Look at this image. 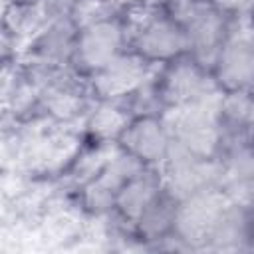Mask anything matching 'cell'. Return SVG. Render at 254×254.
<instances>
[{"label": "cell", "instance_id": "cell-20", "mask_svg": "<svg viewBox=\"0 0 254 254\" xmlns=\"http://www.w3.org/2000/svg\"><path fill=\"white\" fill-rule=\"evenodd\" d=\"M107 2H111V4H115V6H119V8H125V6H129V4H133L135 0H107Z\"/></svg>", "mask_w": 254, "mask_h": 254}, {"label": "cell", "instance_id": "cell-9", "mask_svg": "<svg viewBox=\"0 0 254 254\" xmlns=\"http://www.w3.org/2000/svg\"><path fill=\"white\" fill-rule=\"evenodd\" d=\"M171 131L163 115H135L121 137L117 147L133 155L145 167L159 169L171 149Z\"/></svg>", "mask_w": 254, "mask_h": 254}, {"label": "cell", "instance_id": "cell-3", "mask_svg": "<svg viewBox=\"0 0 254 254\" xmlns=\"http://www.w3.org/2000/svg\"><path fill=\"white\" fill-rule=\"evenodd\" d=\"M155 87L165 111L190 105L220 93L210 69L189 54H183L173 62L159 65L155 71Z\"/></svg>", "mask_w": 254, "mask_h": 254}, {"label": "cell", "instance_id": "cell-12", "mask_svg": "<svg viewBox=\"0 0 254 254\" xmlns=\"http://www.w3.org/2000/svg\"><path fill=\"white\" fill-rule=\"evenodd\" d=\"M204 250H212V252L254 250V204L230 198V202L216 218Z\"/></svg>", "mask_w": 254, "mask_h": 254}, {"label": "cell", "instance_id": "cell-13", "mask_svg": "<svg viewBox=\"0 0 254 254\" xmlns=\"http://www.w3.org/2000/svg\"><path fill=\"white\" fill-rule=\"evenodd\" d=\"M218 123L220 155L232 147L254 143V91L222 93L218 103Z\"/></svg>", "mask_w": 254, "mask_h": 254}, {"label": "cell", "instance_id": "cell-6", "mask_svg": "<svg viewBox=\"0 0 254 254\" xmlns=\"http://www.w3.org/2000/svg\"><path fill=\"white\" fill-rule=\"evenodd\" d=\"M230 198L232 196L226 190L210 189L179 200L173 236L183 244L185 250H204L208 234Z\"/></svg>", "mask_w": 254, "mask_h": 254}, {"label": "cell", "instance_id": "cell-11", "mask_svg": "<svg viewBox=\"0 0 254 254\" xmlns=\"http://www.w3.org/2000/svg\"><path fill=\"white\" fill-rule=\"evenodd\" d=\"M183 28L187 34V54L210 69L218 52L232 34L234 22L204 4Z\"/></svg>", "mask_w": 254, "mask_h": 254}, {"label": "cell", "instance_id": "cell-19", "mask_svg": "<svg viewBox=\"0 0 254 254\" xmlns=\"http://www.w3.org/2000/svg\"><path fill=\"white\" fill-rule=\"evenodd\" d=\"M135 2L145 4V6H151V8H159V10H163V6H165L167 0H135ZM135 2H133V4H135Z\"/></svg>", "mask_w": 254, "mask_h": 254}, {"label": "cell", "instance_id": "cell-1", "mask_svg": "<svg viewBox=\"0 0 254 254\" xmlns=\"http://www.w3.org/2000/svg\"><path fill=\"white\" fill-rule=\"evenodd\" d=\"M121 20L129 34V50L151 65H163L187 54L185 28L159 8L129 4L121 10Z\"/></svg>", "mask_w": 254, "mask_h": 254}, {"label": "cell", "instance_id": "cell-10", "mask_svg": "<svg viewBox=\"0 0 254 254\" xmlns=\"http://www.w3.org/2000/svg\"><path fill=\"white\" fill-rule=\"evenodd\" d=\"M77 36L79 24L73 20V16L50 20L30 40L22 58L48 67H71Z\"/></svg>", "mask_w": 254, "mask_h": 254}, {"label": "cell", "instance_id": "cell-16", "mask_svg": "<svg viewBox=\"0 0 254 254\" xmlns=\"http://www.w3.org/2000/svg\"><path fill=\"white\" fill-rule=\"evenodd\" d=\"M133 119V113L125 105V101H109V99H93L83 123L81 131L85 141L93 143H115Z\"/></svg>", "mask_w": 254, "mask_h": 254}, {"label": "cell", "instance_id": "cell-18", "mask_svg": "<svg viewBox=\"0 0 254 254\" xmlns=\"http://www.w3.org/2000/svg\"><path fill=\"white\" fill-rule=\"evenodd\" d=\"M208 6H212L216 12H220L222 16H226L230 22H246L254 0H206Z\"/></svg>", "mask_w": 254, "mask_h": 254}, {"label": "cell", "instance_id": "cell-21", "mask_svg": "<svg viewBox=\"0 0 254 254\" xmlns=\"http://www.w3.org/2000/svg\"><path fill=\"white\" fill-rule=\"evenodd\" d=\"M246 24H248V28L254 32V4H252V10H250V14H248V18H246Z\"/></svg>", "mask_w": 254, "mask_h": 254}, {"label": "cell", "instance_id": "cell-14", "mask_svg": "<svg viewBox=\"0 0 254 254\" xmlns=\"http://www.w3.org/2000/svg\"><path fill=\"white\" fill-rule=\"evenodd\" d=\"M163 177L159 169L145 167L135 177H131L115 196L113 216H117L129 228L141 216V212L163 192Z\"/></svg>", "mask_w": 254, "mask_h": 254}, {"label": "cell", "instance_id": "cell-4", "mask_svg": "<svg viewBox=\"0 0 254 254\" xmlns=\"http://www.w3.org/2000/svg\"><path fill=\"white\" fill-rule=\"evenodd\" d=\"M129 50V34L121 20V12L85 26H79L71 67L89 79L93 73L109 65Z\"/></svg>", "mask_w": 254, "mask_h": 254}, {"label": "cell", "instance_id": "cell-7", "mask_svg": "<svg viewBox=\"0 0 254 254\" xmlns=\"http://www.w3.org/2000/svg\"><path fill=\"white\" fill-rule=\"evenodd\" d=\"M210 73L222 93L254 91V32L248 24L244 30H232L218 52Z\"/></svg>", "mask_w": 254, "mask_h": 254}, {"label": "cell", "instance_id": "cell-2", "mask_svg": "<svg viewBox=\"0 0 254 254\" xmlns=\"http://www.w3.org/2000/svg\"><path fill=\"white\" fill-rule=\"evenodd\" d=\"M220 93L175 109H167L163 113L171 139L181 149L204 157L218 159L220 155V123H218V103Z\"/></svg>", "mask_w": 254, "mask_h": 254}, {"label": "cell", "instance_id": "cell-5", "mask_svg": "<svg viewBox=\"0 0 254 254\" xmlns=\"http://www.w3.org/2000/svg\"><path fill=\"white\" fill-rule=\"evenodd\" d=\"M159 171H161L165 189L177 200H185L192 194H198L210 189H222L220 159L196 157L175 143H171L169 155L159 167Z\"/></svg>", "mask_w": 254, "mask_h": 254}, {"label": "cell", "instance_id": "cell-8", "mask_svg": "<svg viewBox=\"0 0 254 254\" xmlns=\"http://www.w3.org/2000/svg\"><path fill=\"white\" fill-rule=\"evenodd\" d=\"M157 71V65H151L135 52L127 50L109 65L93 73L89 81V89L93 99H109L123 101L133 91H137L145 81H149Z\"/></svg>", "mask_w": 254, "mask_h": 254}, {"label": "cell", "instance_id": "cell-15", "mask_svg": "<svg viewBox=\"0 0 254 254\" xmlns=\"http://www.w3.org/2000/svg\"><path fill=\"white\" fill-rule=\"evenodd\" d=\"M179 200L163 189V192L141 212V216L133 222L131 232L135 242L143 248H157L175 234V220H177Z\"/></svg>", "mask_w": 254, "mask_h": 254}, {"label": "cell", "instance_id": "cell-22", "mask_svg": "<svg viewBox=\"0 0 254 254\" xmlns=\"http://www.w3.org/2000/svg\"><path fill=\"white\" fill-rule=\"evenodd\" d=\"M38 0H4V4H34Z\"/></svg>", "mask_w": 254, "mask_h": 254}, {"label": "cell", "instance_id": "cell-17", "mask_svg": "<svg viewBox=\"0 0 254 254\" xmlns=\"http://www.w3.org/2000/svg\"><path fill=\"white\" fill-rule=\"evenodd\" d=\"M222 189L234 198L254 204V143L238 145L220 157Z\"/></svg>", "mask_w": 254, "mask_h": 254}]
</instances>
